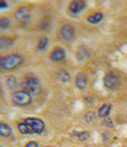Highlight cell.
I'll return each mask as SVG.
<instances>
[{
    "instance_id": "cell-4",
    "label": "cell",
    "mask_w": 127,
    "mask_h": 147,
    "mask_svg": "<svg viewBox=\"0 0 127 147\" xmlns=\"http://www.w3.org/2000/svg\"><path fill=\"white\" fill-rule=\"evenodd\" d=\"M103 83H105L106 88L115 89V88H117V87L120 86V83H121V78H120L116 73L109 72V73H107L106 74L105 79H103Z\"/></svg>"
},
{
    "instance_id": "cell-22",
    "label": "cell",
    "mask_w": 127,
    "mask_h": 147,
    "mask_svg": "<svg viewBox=\"0 0 127 147\" xmlns=\"http://www.w3.org/2000/svg\"><path fill=\"white\" fill-rule=\"evenodd\" d=\"M8 6V3H5V1H0V9H4Z\"/></svg>"
},
{
    "instance_id": "cell-19",
    "label": "cell",
    "mask_w": 127,
    "mask_h": 147,
    "mask_svg": "<svg viewBox=\"0 0 127 147\" xmlns=\"http://www.w3.org/2000/svg\"><path fill=\"white\" fill-rule=\"evenodd\" d=\"M10 28V20L8 18H1L0 19V29H8Z\"/></svg>"
},
{
    "instance_id": "cell-10",
    "label": "cell",
    "mask_w": 127,
    "mask_h": 147,
    "mask_svg": "<svg viewBox=\"0 0 127 147\" xmlns=\"http://www.w3.org/2000/svg\"><path fill=\"white\" fill-rule=\"evenodd\" d=\"M76 86H77V88L81 89V91L86 89V87H87V77L83 74V73H79V74L76 77Z\"/></svg>"
},
{
    "instance_id": "cell-5",
    "label": "cell",
    "mask_w": 127,
    "mask_h": 147,
    "mask_svg": "<svg viewBox=\"0 0 127 147\" xmlns=\"http://www.w3.org/2000/svg\"><path fill=\"white\" fill-rule=\"evenodd\" d=\"M25 123L30 127V128L33 129V132L36 133V135H41V133H43L44 129H45L44 122L39 118H26Z\"/></svg>"
},
{
    "instance_id": "cell-15",
    "label": "cell",
    "mask_w": 127,
    "mask_h": 147,
    "mask_svg": "<svg viewBox=\"0 0 127 147\" xmlns=\"http://www.w3.org/2000/svg\"><path fill=\"white\" fill-rule=\"evenodd\" d=\"M5 84H6V87H8L9 89H14L15 87H16V79H15V77H13V76L6 77V78H5Z\"/></svg>"
},
{
    "instance_id": "cell-3",
    "label": "cell",
    "mask_w": 127,
    "mask_h": 147,
    "mask_svg": "<svg viewBox=\"0 0 127 147\" xmlns=\"http://www.w3.org/2000/svg\"><path fill=\"white\" fill-rule=\"evenodd\" d=\"M11 101L16 106H29L32 103V94L25 91H15L10 96Z\"/></svg>"
},
{
    "instance_id": "cell-11",
    "label": "cell",
    "mask_w": 127,
    "mask_h": 147,
    "mask_svg": "<svg viewBox=\"0 0 127 147\" xmlns=\"http://www.w3.org/2000/svg\"><path fill=\"white\" fill-rule=\"evenodd\" d=\"M0 135H1L3 137H9L13 135V129L9 125H6V123L1 122L0 123Z\"/></svg>"
},
{
    "instance_id": "cell-14",
    "label": "cell",
    "mask_w": 127,
    "mask_h": 147,
    "mask_svg": "<svg viewBox=\"0 0 127 147\" xmlns=\"http://www.w3.org/2000/svg\"><path fill=\"white\" fill-rule=\"evenodd\" d=\"M109 112H111V106L109 105H103L101 108H99V111H98V116L101 117V118H106V117L109 115Z\"/></svg>"
},
{
    "instance_id": "cell-21",
    "label": "cell",
    "mask_w": 127,
    "mask_h": 147,
    "mask_svg": "<svg viewBox=\"0 0 127 147\" xmlns=\"http://www.w3.org/2000/svg\"><path fill=\"white\" fill-rule=\"evenodd\" d=\"M25 147H39V145H38L36 142H34V141H30V142L26 143Z\"/></svg>"
},
{
    "instance_id": "cell-12",
    "label": "cell",
    "mask_w": 127,
    "mask_h": 147,
    "mask_svg": "<svg viewBox=\"0 0 127 147\" xmlns=\"http://www.w3.org/2000/svg\"><path fill=\"white\" fill-rule=\"evenodd\" d=\"M103 20V14L102 13H96V14H92L87 18V22L91 23V24H98Z\"/></svg>"
},
{
    "instance_id": "cell-2",
    "label": "cell",
    "mask_w": 127,
    "mask_h": 147,
    "mask_svg": "<svg viewBox=\"0 0 127 147\" xmlns=\"http://www.w3.org/2000/svg\"><path fill=\"white\" fill-rule=\"evenodd\" d=\"M22 91L28 92L29 94H36L41 89V81L34 74H28L24 77V81L22 83Z\"/></svg>"
},
{
    "instance_id": "cell-20",
    "label": "cell",
    "mask_w": 127,
    "mask_h": 147,
    "mask_svg": "<svg viewBox=\"0 0 127 147\" xmlns=\"http://www.w3.org/2000/svg\"><path fill=\"white\" fill-rule=\"evenodd\" d=\"M93 118H95V115H93V112H88L86 115V121L87 122H92Z\"/></svg>"
},
{
    "instance_id": "cell-7",
    "label": "cell",
    "mask_w": 127,
    "mask_h": 147,
    "mask_svg": "<svg viewBox=\"0 0 127 147\" xmlns=\"http://www.w3.org/2000/svg\"><path fill=\"white\" fill-rule=\"evenodd\" d=\"M15 19L18 22H22V23H26L29 22V19H30V11H29L28 8H25V6H22V8H19L18 10L15 11Z\"/></svg>"
},
{
    "instance_id": "cell-1",
    "label": "cell",
    "mask_w": 127,
    "mask_h": 147,
    "mask_svg": "<svg viewBox=\"0 0 127 147\" xmlns=\"http://www.w3.org/2000/svg\"><path fill=\"white\" fill-rule=\"evenodd\" d=\"M23 63H24V59L19 54H9L0 59V67L4 71H14L19 68Z\"/></svg>"
},
{
    "instance_id": "cell-13",
    "label": "cell",
    "mask_w": 127,
    "mask_h": 147,
    "mask_svg": "<svg viewBox=\"0 0 127 147\" xmlns=\"http://www.w3.org/2000/svg\"><path fill=\"white\" fill-rule=\"evenodd\" d=\"M18 129H19V132L20 133H23V135H33V129L29 127L26 123L24 122V123H19L18 125Z\"/></svg>"
},
{
    "instance_id": "cell-17",
    "label": "cell",
    "mask_w": 127,
    "mask_h": 147,
    "mask_svg": "<svg viewBox=\"0 0 127 147\" xmlns=\"http://www.w3.org/2000/svg\"><path fill=\"white\" fill-rule=\"evenodd\" d=\"M10 45H11V40L9 38H5V36L0 38V49H5Z\"/></svg>"
},
{
    "instance_id": "cell-6",
    "label": "cell",
    "mask_w": 127,
    "mask_h": 147,
    "mask_svg": "<svg viewBox=\"0 0 127 147\" xmlns=\"http://www.w3.org/2000/svg\"><path fill=\"white\" fill-rule=\"evenodd\" d=\"M76 36V29L71 24H64L61 28V38L66 42H72Z\"/></svg>"
},
{
    "instance_id": "cell-9",
    "label": "cell",
    "mask_w": 127,
    "mask_h": 147,
    "mask_svg": "<svg viewBox=\"0 0 127 147\" xmlns=\"http://www.w3.org/2000/svg\"><path fill=\"white\" fill-rule=\"evenodd\" d=\"M51 59L53 62H63L66 59V52L63 48H55L51 53Z\"/></svg>"
},
{
    "instance_id": "cell-8",
    "label": "cell",
    "mask_w": 127,
    "mask_h": 147,
    "mask_svg": "<svg viewBox=\"0 0 127 147\" xmlns=\"http://www.w3.org/2000/svg\"><path fill=\"white\" fill-rule=\"evenodd\" d=\"M86 1H81V0H76V1H71L68 5V9L72 14H79L81 11H83L86 9Z\"/></svg>"
},
{
    "instance_id": "cell-18",
    "label": "cell",
    "mask_w": 127,
    "mask_h": 147,
    "mask_svg": "<svg viewBox=\"0 0 127 147\" xmlns=\"http://www.w3.org/2000/svg\"><path fill=\"white\" fill-rule=\"evenodd\" d=\"M47 47H48V39L45 38V36H43V38H41V40H39L38 43V49L42 52H44L47 49Z\"/></svg>"
},
{
    "instance_id": "cell-16",
    "label": "cell",
    "mask_w": 127,
    "mask_h": 147,
    "mask_svg": "<svg viewBox=\"0 0 127 147\" xmlns=\"http://www.w3.org/2000/svg\"><path fill=\"white\" fill-rule=\"evenodd\" d=\"M55 78L58 79V81H61V82H67L69 79V73L66 72V71H61V72H58L55 74Z\"/></svg>"
}]
</instances>
